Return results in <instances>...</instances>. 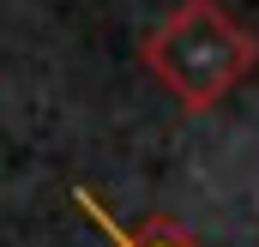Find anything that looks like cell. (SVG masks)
Returning a JSON list of instances; mask_svg holds the SVG:
<instances>
[{
  "label": "cell",
  "instance_id": "obj_1",
  "mask_svg": "<svg viewBox=\"0 0 259 247\" xmlns=\"http://www.w3.org/2000/svg\"><path fill=\"white\" fill-rule=\"evenodd\" d=\"M139 55H145V72L187 115H205L259 66V36L235 12H223L217 0H181L145 36Z\"/></svg>",
  "mask_w": 259,
  "mask_h": 247
},
{
  "label": "cell",
  "instance_id": "obj_2",
  "mask_svg": "<svg viewBox=\"0 0 259 247\" xmlns=\"http://www.w3.org/2000/svg\"><path fill=\"white\" fill-rule=\"evenodd\" d=\"M121 247H193V241H187V229H175V223H169V229L151 223L145 235H121Z\"/></svg>",
  "mask_w": 259,
  "mask_h": 247
}]
</instances>
